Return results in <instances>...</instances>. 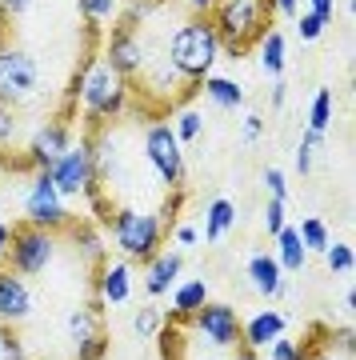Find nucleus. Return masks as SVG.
Instances as JSON below:
<instances>
[{
	"instance_id": "423d86ee",
	"label": "nucleus",
	"mask_w": 356,
	"mask_h": 360,
	"mask_svg": "<svg viewBox=\"0 0 356 360\" xmlns=\"http://www.w3.org/2000/svg\"><path fill=\"white\" fill-rule=\"evenodd\" d=\"M144 156H148V165L156 168V176L165 180L168 188L184 184V148H180L172 124H153L144 132Z\"/></svg>"
},
{
	"instance_id": "f704fd0d",
	"label": "nucleus",
	"mask_w": 356,
	"mask_h": 360,
	"mask_svg": "<svg viewBox=\"0 0 356 360\" xmlns=\"http://www.w3.org/2000/svg\"><path fill=\"white\" fill-rule=\"evenodd\" d=\"M268 348H272V360H300V348L293 340H284V336H276Z\"/></svg>"
},
{
	"instance_id": "f3484780",
	"label": "nucleus",
	"mask_w": 356,
	"mask_h": 360,
	"mask_svg": "<svg viewBox=\"0 0 356 360\" xmlns=\"http://www.w3.org/2000/svg\"><path fill=\"white\" fill-rule=\"evenodd\" d=\"M180 269H184L180 252H160V257H153V264H148V276H144V288H148V296H165L168 288H172V281L180 276Z\"/></svg>"
},
{
	"instance_id": "9d476101",
	"label": "nucleus",
	"mask_w": 356,
	"mask_h": 360,
	"mask_svg": "<svg viewBox=\"0 0 356 360\" xmlns=\"http://www.w3.org/2000/svg\"><path fill=\"white\" fill-rule=\"evenodd\" d=\"M192 321H196L201 336L212 348L241 345V316H236V309H232V304H208V300H204L201 309L192 312Z\"/></svg>"
},
{
	"instance_id": "20e7f679",
	"label": "nucleus",
	"mask_w": 356,
	"mask_h": 360,
	"mask_svg": "<svg viewBox=\"0 0 356 360\" xmlns=\"http://www.w3.org/2000/svg\"><path fill=\"white\" fill-rule=\"evenodd\" d=\"M40 92V65L20 49H4L0 44V104L13 108L25 104Z\"/></svg>"
},
{
	"instance_id": "c9c22d12",
	"label": "nucleus",
	"mask_w": 356,
	"mask_h": 360,
	"mask_svg": "<svg viewBox=\"0 0 356 360\" xmlns=\"http://www.w3.org/2000/svg\"><path fill=\"white\" fill-rule=\"evenodd\" d=\"M0 360H28L16 336H0Z\"/></svg>"
},
{
	"instance_id": "2f4dec72",
	"label": "nucleus",
	"mask_w": 356,
	"mask_h": 360,
	"mask_svg": "<svg viewBox=\"0 0 356 360\" xmlns=\"http://www.w3.org/2000/svg\"><path fill=\"white\" fill-rule=\"evenodd\" d=\"M104 352H108V340H104L101 333H92V336H84L77 345V360H101Z\"/></svg>"
},
{
	"instance_id": "e433bc0d",
	"label": "nucleus",
	"mask_w": 356,
	"mask_h": 360,
	"mask_svg": "<svg viewBox=\"0 0 356 360\" xmlns=\"http://www.w3.org/2000/svg\"><path fill=\"white\" fill-rule=\"evenodd\" d=\"M308 13L320 16L324 25H332V16H336V0H308Z\"/></svg>"
},
{
	"instance_id": "ea45409f",
	"label": "nucleus",
	"mask_w": 356,
	"mask_h": 360,
	"mask_svg": "<svg viewBox=\"0 0 356 360\" xmlns=\"http://www.w3.org/2000/svg\"><path fill=\"white\" fill-rule=\"evenodd\" d=\"M196 236H201V232L192 229V224H180V229H177V245L189 248V245H196Z\"/></svg>"
},
{
	"instance_id": "393cba45",
	"label": "nucleus",
	"mask_w": 356,
	"mask_h": 360,
	"mask_svg": "<svg viewBox=\"0 0 356 360\" xmlns=\"http://www.w3.org/2000/svg\"><path fill=\"white\" fill-rule=\"evenodd\" d=\"M320 148H324V132H312V129H308L305 136H300V148H296V168H300V172H312Z\"/></svg>"
},
{
	"instance_id": "cd10ccee",
	"label": "nucleus",
	"mask_w": 356,
	"mask_h": 360,
	"mask_svg": "<svg viewBox=\"0 0 356 360\" xmlns=\"http://www.w3.org/2000/svg\"><path fill=\"white\" fill-rule=\"evenodd\" d=\"M156 328H160V312H156L153 304H144V309H140L136 316H132V333H136L140 340H153Z\"/></svg>"
},
{
	"instance_id": "4be33fe9",
	"label": "nucleus",
	"mask_w": 356,
	"mask_h": 360,
	"mask_svg": "<svg viewBox=\"0 0 356 360\" xmlns=\"http://www.w3.org/2000/svg\"><path fill=\"white\" fill-rule=\"evenodd\" d=\"M260 68H265L272 80L284 72V37H280V32H268V37L260 40Z\"/></svg>"
},
{
	"instance_id": "bb28decb",
	"label": "nucleus",
	"mask_w": 356,
	"mask_h": 360,
	"mask_svg": "<svg viewBox=\"0 0 356 360\" xmlns=\"http://www.w3.org/2000/svg\"><path fill=\"white\" fill-rule=\"evenodd\" d=\"M324 260H329V269L336 272V276H348V272H352V264H356V252H352V245H336V240H329Z\"/></svg>"
},
{
	"instance_id": "1a4fd4ad",
	"label": "nucleus",
	"mask_w": 356,
	"mask_h": 360,
	"mask_svg": "<svg viewBox=\"0 0 356 360\" xmlns=\"http://www.w3.org/2000/svg\"><path fill=\"white\" fill-rule=\"evenodd\" d=\"M212 28H217L220 40H229L232 49H241L244 40H253L260 32V8H256V0H224Z\"/></svg>"
},
{
	"instance_id": "f03ea898",
	"label": "nucleus",
	"mask_w": 356,
	"mask_h": 360,
	"mask_svg": "<svg viewBox=\"0 0 356 360\" xmlns=\"http://www.w3.org/2000/svg\"><path fill=\"white\" fill-rule=\"evenodd\" d=\"M80 101H84L89 120H108V116H116L120 108H125L128 84H125V77H120L108 60H96V65L89 68L84 84H80Z\"/></svg>"
},
{
	"instance_id": "4468645a",
	"label": "nucleus",
	"mask_w": 356,
	"mask_h": 360,
	"mask_svg": "<svg viewBox=\"0 0 356 360\" xmlns=\"http://www.w3.org/2000/svg\"><path fill=\"white\" fill-rule=\"evenodd\" d=\"M68 144H72V136H68V129H64V124H44V129L37 132L32 148H28V160H32L40 172H49V165L64 153V148H68Z\"/></svg>"
},
{
	"instance_id": "7ed1b4c3",
	"label": "nucleus",
	"mask_w": 356,
	"mask_h": 360,
	"mask_svg": "<svg viewBox=\"0 0 356 360\" xmlns=\"http://www.w3.org/2000/svg\"><path fill=\"white\" fill-rule=\"evenodd\" d=\"M113 224V236L116 245L125 248V257H136V260H153L156 257V245H160V220L153 212H136V208H120L108 217Z\"/></svg>"
},
{
	"instance_id": "2eb2a0df",
	"label": "nucleus",
	"mask_w": 356,
	"mask_h": 360,
	"mask_svg": "<svg viewBox=\"0 0 356 360\" xmlns=\"http://www.w3.org/2000/svg\"><path fill=\"white\" fill-rule=\"evenodd\" d=\"M284 328H288V321L276 309H265V312H256L248 324H241V340L248 348H268L276 336H284Z\"/></svg>"
},
{
	"instance_id": "aec40b11",
	"label": "nucleus",
	"mask_w": 356,
	"mask_h": 360,
	"mask_svg": "<svg viewBox=\"0 0 356 360\" xmlns=\"http://www.w3.org/2000/svg\"><path fill=\"white\" fill-rule=\"evenodd\" d=\"M204 96L217 108H241L244 104V89L232 77H204Z\"/></svg>"
},
{
	"instance_id": "f8f14e48",
	"label": "nucleus",
	"mask_w": 356,
	"mask_h": 360,
	"mask_svg": "<svg viewBox=\"0 0 356 360\" xmlns=\"http://www.w3.org/2000/svg\"><path fill=\"white\" fill-rule=\"evenodd\" d=\"M32 312V292L28 284L20 281V272H8L0 269V321H25Z\"/></svg>"
},
{
	"instance_id": "49530a36",
	"label": "nucleus",
	"mask_w": 356,
	"mask_h": 360,
	"mask_svg": "<svg viewBox=\"0 0 356 360\" xmlns=\"http://www.w3.org/2000/svg\"><path fill=\"white\" fill-rule=\"evenodd\" d=\"M236 360H256V356H253V352H241V356H236Z\"/></svg>"
},
{
	"instance_id": "a878e982",
	"label": "nucleus",
	"mask_w": 356,
	"mask_h": 360,
	"mask_svg": "<svg viewBox=\"0 0 356 360\" xmlns=\"http://www.w3.org/2000/svg\"><path fill=\"white\" fill-rule=\"evenodd\" d=\"M96 333V309H72L68 312V336H72V345H80L84 336Z\"/></svg>"
},
{
	"instance_id": "a211bd4d",
	"label": "nucleus",
	"mask_w": 356,
	"mask_h": 360,
	"mask_svg": "<svg viewBox=\"0 0 356 360\" xmlns=\"http://www.w3.org/2000/svg\"><path fill=\"white\" fill-rule=\"evenodd\" d=\"M236 224V205H232L229 196H217L212 205H208V212H204V240L208 245H217V240H224V232Z\"/></svg>"
},
{
	"instance_id": "c03bdc74",
	"label": "nucleus",
	"mask_w": 356,
	"mask_h": 360,
	"mask_svg": "<svg viewBox=\"0 0 356 360\" xmlns=\"http://www.w3.org/2000/svg\"><path fill=\"white\" fill-rule=\"evenodd\" d=\"M8 245H13V229L0 224V257H8Z\"/></svg>"
},
{
	"instance_id": "4c0bfd02",
	"label": "nucleus",
	"mask_w": 356,
	"mask_h": 360,
	"mask_svg": "<svg viewBox=\"0 0 356 360\" xmlns=\"http://www.w3.org/2000/svg\"><path fill=\"white\" fill-rule=\"evenodd\" d=\"M13 132H16L13 116H8V108H4V104H0V144H4V141H13Z\"/></svg>"
},
{
	"instance_id": "0eeeda50",
	"label": "nucleus",
	"mask_w": 356,
	"mask_h": 360,
	"mask_svg": "<svg viewBox=\"0 0 356 360\" xmlns=\"http://www.w3.org/2000/svg\"><path fill=\"white\" fill-rule=\"evenodd\" d=\"M25 217L28 224H37V229H64L68 224V208H64V196L56 193V184H52L49 172H37L32 176V188L25 193Z\"/></svg>"
},
{
	"instance_id": "ddd939ff",
	"label": "nucleus",
	"mask_w": 356,
	"mask_h": 360,
	"mask_svg": "<svg viewBox=\"0 0 356 360\" xmlns=\"http://www.w3.org/2000/svg\"><path fill=\"white\" fill-rule=\"evenodd\" d=\"M248 281H253V288L260 296H268V300L288 292V281H284L276 257H268V252H256V257L248 260Z\"/></svg>"
},
{
	"instance_id": "b1692460",
	"label": "nucleus",
	"mask_w": 356,
	"mask_h": 360,
	"mask_svg": "<svg viewBox=\"0 0 356 360\" xmlns=\"http://www.w3.org/2000/svg\"><path fill=\"white\" fill-rule=\"evenodd\" d=\"M329 124H332V92L320 89L317 96H312V108H308V129L329 132Z\"/></svg>"
},
{
	"instance_id": "79ce46f5",
	"label": "nucleus",
	"mask_w": 356,
	"mask_h": 360,
	"mask_svg": "<svg viewBox=\"0 0 356 360\" xmlns=\"http://www.w3.org/2000/svg\"><path fill=\"white\" fill-rule=\"evenodd\" d=\"M260 136V116H244V141H256Z\"/></svg>"
},
{
	"instance_id": "5701e85b",
	"label": "nucleus",
	"mask_w": 356,
	"mask_h": 360,
	"mask_svg": "<svg viewBox=\"0 0 356 360\" xmlns=\"http://www.w3.org/2000/svg\"><path fill=\"white\" fill-rule=\"evenodd\" d=\"M296 236H300V245L308 248V252H324L329 248V224L320 217H308V220H300V229H296Z\"/></svg>"
},
{
	"instance_id": "6e6552de",
	"label": "nucleus",
	"mask_w": 356,
	"mask_h": 360,
	"mask_svg": "<svg viewBox=\"0 0 356 360\" xmlns=\"http://www.w3.org/2000/svg\"><path fill=\"white\" fill-rule=\"evenodd\" d=\"M49 176L56 184V193L61 196H80L92 188V165H89V148H80V144H68L56 160L49 165Z\"/></svg>"
},
{
	"instance_id": "a18cd8bd",
	"label": "nucleus",
	"mask_w": 356,
	"mask_h": 360,
	"mask_svg": "<svg viewBox=\"0 0 356 360\" xmlns=\"http://www.w3.org/2000/svg\"><path fill=\"white\" fill-rule=\"evenodd\" d=\"M192 8H196V13H208V8H212V4H217V0H189Z\"/></svg>"
},
{
	"instance_id": "58836bf2",
	"label": "nucleus",
	"mask_w": 356,
	"mask_h": 360,
	"mask_svg": "<svg viewBox=\"0 0 356 360\" xmlns=\"http://www.w3.org/2000/svg\"><path fill=\"white\" fill-rule=\"evenodd\" d=\"M0 8H4V13H13V16H25L28 8H32V0H0Z\"/></svg>"
},
{
	"instance_id": "37998d69",
	"label": "nucleus",
	"mask_w": 356,
	"mask_h": 360,
	"mask_svg": "<svg viewBox=\"0 0 356 360\" xmlns=\"http://www.w3.org/2000/svg\"><path fill=\"white\" fill-rule=\"evenodd\" d=\"M284 96H288V84H284V77H276V84H272V104H284Z\"/></svg>"
},
{
	"instance_id": "9b49d317",
	"label": "nucleus",
	"mask_w": 356,
	"mask_h": 360,
	"mask_svg": "<svg viewBox=\"0 0 356 360\" xmlns=\"http://www.w3.org/2000/svg\"><path fill=\"white\" fill-rule=\"evenodd\" d=\"M104 60H108V65L128 80V77H136L140 68H144L148 56H144V44L136 40L132 28H116L113 37H108V56H104Z\"/></svg>"
},
{
	"instance_id": "f257e3e1",
	"label": "nucleus",
	"mask_w": 356,
	"mask_h": 360,
	"mask_svg": "<svg viewBox=\"0 0 356 360\" xmlns=\"http://www.w3.org/2000/svg\"><path fill=\"white\" fill-rule=\"evenodd\" d=\"M220 56V37L208 20H189L180 25L168 40V65L177 68L184 80H204L212 77V65Z\"/></svg>"
},
{
	"instance_id": "6ab92c4d",
	"label": "nucleus",
	"mask_w": 356,
	"mask_h": 360,
	"mask_svg": "<svg viewBox=\"0 0 356 360\" xmlns=\"http://www.w3.org/2000/svg\"><path fill=\"white\" fill-rule=\"evenodd\" d=\"M101 296L108 304H125L128 296H132V272H128V264H108L101 272Z\"/></svg>"
},
{
	"instance_id": "7c9ffc66",
	"label": "nucleus",
	"mask_w": 356,
	"mask_h": 360,
	"mask_svg": "<svg viewBox=\"0 0 356 360\" xmlns=\"http://www.w3.org/2000/svg\"><path fill=\"white\" fill-rule=\"evenodd\" d=\"M265 188L272 200H284L288 205V176L280 172V168H265Z\"/></svg>"
},
{
	"instance_id": "473e14b6",
	"label": "nucleus",
	"mask_w": 356,
	"mask_h": 360,
	"mask_svg": "<svg viewBox=\"0 0 356 360\" xmlns=\"http://www.w3.org/2000/svg\"><path fill=\"white\" fill-rule=\"evenodd\" d=\"M324 20L320 16H312V13H305V16H296V32H300V40H317L320 32H324Z\"/></svg>"
},
{
	"instance_id": "a19ab883",
	"label": "nucleus",
	"mask_w": 356,
	"mask_h": 360,
	"mask_svg": "<svg viewBox=\"0 0 356 360\" xmlns=\"http://www.w3.org/2000/svg\"><path fill=\"white\" fill-rule=\"evenodd\" d=\"M268 4H272L276 13H284V16H300V4H296V0H268Z\"/></svg>"
},
{
	"instance_id": "72a5a7b5",
	"label": "nucleus",
	"mask_w": 356,
	"mask_h": 360,
	"mask_svg": "<svg viewBox=\"0 0 356 360\" xmlns=\"http://www.w3.org/2000/svg\"><path fill=\"white\" fill-rule=\"evenodd\" d=\"M265 229H268V236H276V232L284 229V200H268V208H265Z\"/></svg>"
},
{
	"instance_id": "dca6fc26",
	"label": "nucleus",
	"mask_w": 356,
	"mask_h": 360,
	"mask_svg": "<svg viewBox=\"0 0 356 360\" xmlns=\"http://www.w3.org/2000/svg\"><path fill=\"white\" fill-rule=\"evenodd\" d=\"M276 240V264H280V272H288V276H296V272H305V264H308V248L300 245V236H296V229H284L272 236Z\"/></svg>"
},
{
	"instance_id": "412c9836",
	"label": "nucleus",
	"mask_w": 356,
	"mask_h": 360,
	"mask_svg": "<svg viewBox=\"0 0 356 360\" xmlns=\"http://www.w3.org/2000/svg\"><path fill=\"white\" fill-rule=\"evenodd\" d=\"M204 300H208V284H204L201 276L172 288V312H177V316H192V312L201 309Z\"/></svg>"
},
{
	"instance_id": "c85d7f7f",
	"label": "nucleus",
	"mask_w": 356,
	"mask_h": 360,
	"mask_svg": "<svg viewBox=\"0 0 356 360\" xmlns=\"http://www.w3.org/2000/svg\"><path fill=\"white\" fill-rule=\"evenodd\" d=\"M201 129H204V116H201V112L184 108V112L177 116V141H180V144H184V141H196V136H201Z\"/></svg>"
},
{
	"instance_id": "39448f33",
	"label": "nucleus",
	"mask_w": 356,
	"mask_h": 360,
	"mask_svg": "<svg viewBox=\"0 0 356 360\" xmlns=\"http://www.w3.org/2000/svg\"><path fill=\"white\" fill-rule=\"evenodd\" d=\"M8 252H13V272H20V276H37V272H44L52 264V257H56V240H52L49 229H37V224H16L13 229V245H8Z\"/></svg>"
},
{
	"instance_id": "c756f323",
	"label": "nucleus",
	"mask_w": 356,
	"mask_h": 360,
	"mask_svg": "<svg viewBox=\"0 0 356 360\" xmlns=\"http://www.w3.org/2000/svg\"><path fill=\"white\" fill-rule=\"evenodd\" d=\"M80 8H84V16L92 25H108L116 13V0H80Z\"/></svg>"
}]
</instances>
